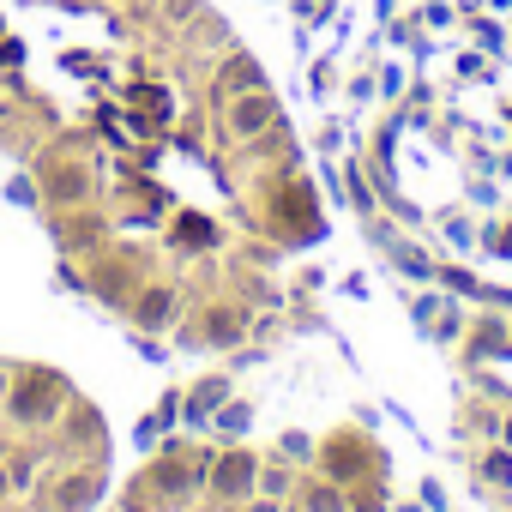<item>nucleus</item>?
Masks as SVG:
<instances>
[{
    "label": "nucleus",
    "mask_w": 512,
    "mask_h": 512,
    "mask_svg": "<svg viewBox=\"0 0 512 512\" xmlns=\"http://www.w3.org/2000/svg\"><path fill=\"white\" fill-rule=\"evenodd\" d=\"M97 187H103V163L91 151H79L73 139L61 151H49L43 169H37V193H43L49 211H79V205L97 199Z\"/></svg>",
    "instance_id": "f257e3e1"
},
{
    "label": "nucleus",
    "mask_w": 512,
    "mask_h": 512,
    "mask_svg": "<svg viewBox=\"0 0 512 512\" xmlns=\"http://www.w3.org/2000/svg\"><path fill=\"white\" fill-rule=\"evenodd\" d=\"M67 380L55 374V368H25L13 386H7V410H13V422H25V428H37V422H55L61 410H67Z\"/></svg>",
    "instance_id": "f03ea898"
},
{
    "label": "nucleus",
    "mask_w": 512,
    "mask_h": 512,
    "mask_svg": "<svg viewBox=\"0 0 512 512\" xmlns=\"http://www.w3.org/2000/svg\"><path fill=\"white\" fill-rule=\"evenodd\" d=\"M205 488H211V500H223V506H247L253 494H260V452H247V446L217 452V458L205 464Z\"/></svg>",
    "instance_id": "7ed1b4c3"
},
{
    "label": "nucleus",
    "mask_w": 512,
    "mask_h": 512,
    "mask_svg": "<svg viewBox=\"0 0 512 512\" xmlns=\"http://www.w3.org/2000/svg\"><path fill=\"white\" fill-rule=\"evenodd\" d=\"M314 464H320V476H332V482L356 488V482H362V476L380 464V452H374V440H368V434H356V428H338V434H326V440H320Z\"/></svg>",
    "instance_id": "20e7f679"
},
{
    "label": "nucleus",
    "mask_w": 512,
    "mask_h": 512,
    "mask_svg": "<svg viewBox=\"0 0 512 512\" xmlns=\"http://www.w3.org/2000/svg\"><path fill=\"white\" fill-rule=\"evenodd\" d=\"M247 332V308H235V302H211V308H199L175 338L187 344V350H223V344H235Z\"/></svg>",
    "instance_id": "39448f33"
},
{
    "label": "nucleus",
    "mask_w": 512,
    "mask_h": 512,
    "mask_svg": "<svg viewBox=\"0 0 512 512\" xmlns=\"http://www.w3.org/2000/svg\"><path fill=\"white\" fill-rule=\"evenodd\" d=\"M127 314H133L139 332H169V326L181 320V284H169V278H151V284H145V278H139Z\"/></svg>",
    "instance_id": "423d86ee"
},
{
    "label": "nucleus",
    "mask_w": 512,
    "mask_h": 512,
    "mask_svg": "<svg viewBox=\"0 0 512 512\" xmlns=\"http://www.w3.org/2000/svg\"><path fill=\"white\" fill-rule=\"evenodd\" d=\"M103 494V458H79L67 476L49 482V512H97Z\"/></svg>",
    "instance_id": "0eeeda50"
},
{
    "label": "nucleus",
    "mask_w": 512,
    "mask_h": 512,
    "mask_svg": "<svg viewBox=\"0 0 512 512\" xmlns=\"http://www.w3.org/2000/svg\"><path fill=\"white\" fill-rule=\"evenodd\" d=\"M266 127H278V97H272L266 85L223 103V133H229V139H260Z\"/></svg>",
    "instance_id": "6e6552de"
},
{
    "label": "nucleus",
    "mask_w": 512,
    "mask_h": 512,
    "mask_svg": "<svg viewBox=\"0 0 512 512\" xmlns=\"http://www.w3.org/2000/svg\"><path fill=\"white\" fill-rule=\"evenodd\" d=\"M55 422H61V446L73 458H103V416L91 404L67 398V416H55Z\"/></svg>",
    "instance_id": "1a4fd4ad"
},
{
    "label": "nucleus",
    "mask_w": 512,
    "mask_h": 512,
    "mask_svg": "<svg viewBox=\"0 0 512 512\" xmlns=\"http://www.w3.org/2000/svg\"><path fill=\"white\" fill-rule=\"evenodd\" d=\"M260 85H266V73H260V61H253V55H241V49H223L217 55V73H211V97L217 103H229L241 91H260Z\"/></svg>",
    "instance_id": "9d476101"
},
{
    "label": "nucleus",
    "mask_w": 512,
    "mask_h": 512,
    "mask_svg": "<svg viewBox=\"0 0 512 512\" xmlns=\"http://www.w3.org/2000/svg\"><path fill=\"white\" fill-rule=\"evenodd\" d=\"M290 500H296L302 512H350V488L332 482V476H302Z\"/></svg>",
    "instance_id": "9b49d317"
},
{
    "label": "nucleus",
    "mask_w": 512,
    "mask_h": 512,
    "mask_svg": "<svg viewBox=\"0 0 512 512\" xmlns=\"http://www.w3.org/2000/svg\"><path fill=\"white\" fill-rule=\"evenodd\" d=\"M223 398H229V380H223V374H211V380H199V386L187 392V410H193V416H205V410H223Z\"/></svg>",
    "instance_id": "f8f14e48"
},
{
    "label": "nucleus",
    "mask_w": 512,
    "mask_h": 512,
    "mask_svg": "<svg viewBox=\"0 0 512 512\" xmlns=\"http://www.w3.org/2000/svg\"><path fill=\"white\" fill-rule=\"evenodd\" d=\"M296 482H302L296 470H284V464H266V458H260V494H272V500H290V494H296Z\"/></svg>",
    "instance_id": "ddd939ff"
},
{
    "label": "nucleus",
    "mask_w": 512,
    "mask_h": 512,
    "mask_svg": "<svg viewBox=\"0 0 512 512\" xmlns=\"http://www.w3.org/2000/svg\"><path fill=\"white\" fill-rule=\"evenodd\" d=\"M476 476H482V482H494V488H506V482H512V452H500V446H494V452H482Z\"/></svg>",
    "instance_id": "4468645a"
},
{
    "label": "nucleus",
    "mask_w": 512,
    "mask_h": 512,
    "mask_svg": "<svg viewBox=\"0 0 512 512\" xmlns=\"http://www.w3.org/2000/svg\"><path fill=\"white\" fill-rule=\"evenodd\" d=\"M247 416H253L247 404H235V398H223V410H217V428H223V434H241V428H247Z\"/></svg>",
    "instance_id": "2eb2a0df"
},
{
    "label": "nucleus",
    "mask_w": 512,
    "mask_h": 512,
    "mask_svg": "<svg viewBox=\"0 0 512 512\" xmlns=\"http://www.w3.org/2000/svg\"><path fill=\"white\" fill-rule=\"evenodd\" d=\"M284 452H290V458H302V464H314V452H320V446H314L308 434H284Z\"/></svg>",
    "instance_id": "dca6fc26"
},
{
    "label": "nucleus",
    "mask_w": 512,
    "mask_h": 512,
    "mask_svg": "<svg viewBox=\"0 0 512 512\" xmlns=\"http://www.w3.org/2000/svg\"><path fill=\"white\" fill-rule=\"evenodd\" d=\"M247 512H284V500H272V494H253V500H247Z\"/></svg>",
    "instance_id": "f3484780"
},
{
    "label": "nucleus",
    "mask_w": 512,
    "mask_h": 512,
    "mask_svg": "<svg viewBox=\"0 0 512 512\" xmlns=\"http://www.w3.org/2000/svg\"><path fill=\"white\" fill-rule=\"evenodd\" d=\"M61 7H109V0H61Z\"/></svg>",
    "instance_id": "a211bd4d"
},
{
    "label": "nucleus",
    "mask_w": 512,
    "mask_h": 512,
    "mask_svg": "<svg viewBox=\"0 0 512 512\" xmlns=\"http://www.w3.org/2000/svg\"><path fill=\"white\" fill-rule=\"evenodd\" d=\"M7 386H13V374H7V368H0V398H7Z\"/></svg>",
    "instance_id": "6ab92c4d"
},
{
    "label": "nucleus",
    "mask_w": 512,
    "mask_h": 512,
    "mask_svg": "<svg viewBox=\"0 0 512 512\" xmlns=\"http://www.w3.org/2000/svg\"><path fill=\"white\" fill-rule=\"evenodd\" d=\"M506 446H512V422H506Z\"/></svg>",
    "instance_id": "aec40b11"
},
{
    "label": "nucleus",
    "mask_w": 512,
    "mask_h": 512,
    "mask_svg": "<svg viewBox=\"0 0 512 512\" xmlns=\"http://www.w3.org/2000/svg\"><path fill=\"white\" fill-rule=\"evenodd\" d=\"M284 512H302V506H296V500H290V506H284Z\"/></svg>",
    "instance_id": "412c9836"
}]
</instances>
